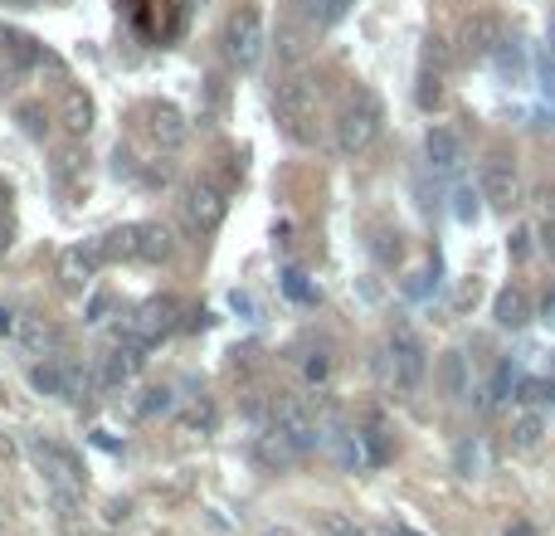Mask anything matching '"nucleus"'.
<instances>
[{
	"label": "nucleus",
	"mask_w": 555,
	"mask_h": 536,
	"mask_svg": "<svg viewBox=\"0 0 555 536\" xmlns=\"http://www.w3.org/2000/svg\"><path fill=\"white\" fill-rule=\"evenodd\" d=\"M380 127H385V103H380V93L375 88H356L351 98H346V108L336 117V152L341 156H361L380 137Z\"/></svg>",
	"instance_id": "nucleus-1"
},
{
	"label": "nucleus",
	"mask_w": 555,
	"mask_h": 536,
	"mask_svg": "<svg viewBox=\"0 0 555 536\" xmlns=\"http://www.w3.org/2000/svg\"><path fill=\"white\" fill-rule=\"evenodd\" d=\"M35 463L44 468L54 498L64 502V507H74V498L83 493V463H78L64 444H54V439H35Z\"/></svg>",
	"instance_id": "nucleus-2"
},
{
	"label": "nucleus",
	"mask_w": 555,
	"mask_h": 536,
	"mask_svg": "<svg viewBox=\"0 0 555 536\" xmlns=\"http://www.w3.org/2000/svg\"><path fill=\"white\" fill-rule=\"evenodd\" d=\"M176 298H151V303H142L132 317H127V342H137V346H151V342H161L171 327H176Z\"/></svg>",
	"instance_id": "nucleus-3"
},
{
	"label": "nucleus",
	"mask_w": 555,
	"mask_h": 536,
	"mask_svg": "<svg viewBox=\"0 0 555 536\" xmlns=\"http://www.w3.org/2000/svg\"><path fill=\"white\" fill-rule=\"evenodd\" d=\"M224 44H229V59H234L239 69H259V59H263V20L254 15V10H239V15L229 20Z\"/></svg>",
	"instance_id": "nucleus-4"
},
{
	"label": "nucleus",
	"mask_w": 555,
	"mask_h": 536,
	"mask_svg": "<svg viewBox=\"0 0 555 536\" xmlns=\"http://www.w3.org/2000/svg\"><path fill=\"white\" fill-rule=\"evenodd\" d=\"M478 191H482V200H487V205L512 210V205H517V166H512L507 156H492V161L482 166Z\"/></svg>",
	"instance_id": "nucleus-5"
},
{
	"label": "nucleus",
	"mask_w": 555,
	"mask_h": 536,
	"mask_svg": "<svg viewBox=\"0 0 555 536\" xmlns=\"http://www.w3.org/2000/svg\"><path fill=\"white\" fill-rule=\"evenodd\" d=\"M190 225L200 234H215L224 225V210H229V200H224V191L215 186V181H195V191H190Z\"/></svg>",
	"instance_id": "nucleus-6"
},
{
	"label": "nucleus",
	"mask_w": 555,
	"mask_h": 536,
	"mask_svg": "<svg viewBox=\"0 0 555 536\" xmlns=\"http://www.w3.org/2000/svg\"><path fill=\"white\" fill-rule=\"evenodd\" d=\"M390 361H395V381L405 385V390H414V385L424 381V346H419V337L414 332H395L390 337Z\"/></svg>",
	"instance_id": "nucleus-7"
},
{
	"label": "nucleus",
	"mask_w": 555,
	"mask_h": 536,
	"mask_svg": "<svg viewBox=\"0 0 555 536\" xmlns=\"http://www.w3.org/2000/svg\"><path fill=\"white\" fill-rule=\"evenodd\" d=\"M273 108H278V117H283L288 127H297L302 117L317 108V88H312V78H288V83H278Z\"/></svg>",
	"instance_id": "nucleus-8"
},
{
	"label": "nucleus",
	"mask_w": 555,
	"mask_h": 536,
	"mask_svg": "<svg viewBox=\"0 0 555 536\" xmlns=\"http://www.w3.org/2000/svg\"><path fill=\"white\" fill-rule=\"evenodd\" d=\"M424 156H429L434 171H458V161H463V137H458L453 127H429Z\"/></svg>",
	"instance_id": "nucleus-9"
},
{
	"label": "nucleus",
	"mask_w": 555,
	"mask_h": 536,
	"mask_svg": "<svg viewBox=\"0 0 555 536\" xmlns=\"http://www.w3.org/2000/svg\"><path fill=\"white\" fill-rule=\"evenodd\" d=\"M497 44H502V25H497L492 15H478V20L463 25V54H468V59H492Z\"/></svg>",
	"instance_id": "nucleus-10"
},
{
	"label": "nucleus",
	"mask_w": 555,
	"mask_h": 536,
	"mask_svg": "<svg viewBox=\"0 0 555 536\" xmlns=\"http://www.w3.org/2000/svg\"><path fill=\"white\" fill-rule=\"evenodd\" d=\"M147 346H137V342H122V346H112L108 351V361H103V385H127L137 371H142V356Z\"/></svg>",
	"instance_id": "nucleus-11"
},
{
	"label": "nucleus",
	"mask_w": 555,
	"mask_h": 536,
	"mask_svg": "<svg viewBox=\"0 0 555 536\" xmlns=\"http://www.w3.org/2000/svg\"><path fill=\"white\" fill-rule=\"evenodd\" d=\"M297 454H302V444L293 439L288 424H273V429L259 439V463H268V468H288Z\"/></svg>",
	"instance_id": "nucleus-12"
},
{
	"label": "nucleus",
	"mask_w": 555,
	"mask_h": 536,
	"mask_svg": "<svg viewBox=\"0 0 555 536\" xmlns=\"http://www.w3.org/2000/svg\"><path fill=\"white\" fill-rule=\"evenodd\" d=\"M492 317H497V327H526L531 322V298L521 293V288H502L497 293V303H492Z\"/></svg>",
	"instance_id": "nucleus-13"
},
{
	"label": "nucleus",
	"mask_w": 555,
	"mask_h": 536,
	"mask_svg": "<svg viewBox=\"0 0 555 536\" xmlns=\"http://www.w3.org/2000/svg\"><path fill=\"white\" fill-rule=\"evenodd\" d=\"M147 117H151V137H156V142H161L166 152H171V147H181V142H185V117L176 113L171 103H156V108H151Z\"/></svg>",
	"instance_id": "nucleus-14"
},
{
	"label": "nucleus",
	"mask_w": 555,
	"mask_h": 536,
	"mask_svg": "<svg viewBox=\"0 0 555 536\" xmlns=\"http://www.w3.org/2000/svg\"><path fill=\"white\" fill-rule=\"evenodd\" d=\"M439 385H444L448 400L468 395V356H463V351H444V356H439Z\"/></svg>",
	"instance_id": "nucleus-15"
},
{
	"label": "nucleus",
	"mask_w": 555,
	"mask_h": 536,
	"mask_svg": "<svg viewBox=\"0 0 555 536\" xmlns=\"http://www.w3.org/2000/svg\"><path fill=\"white\" fill-rule=\"evenodd\" d=\"M171 234L161 230V225H137V254L132 259H147V264H161V259H171Z\"/></svg>",
	"instance_id": "nucleus-16"
},
{
	"label": "nucleus",
	"mask_w": 555,
	"mask_h": 536,
	"mask_svg": "<svg viewBox=\"0 0 555 536\" xmlns=\"http://www.w3.org/2000/svg\"><path fill=\"white\" fill-rule=\"evenodd\" d=\"M93 268H98L93 249H88V244H78V249H69V254L59 259V278H64L69 288H83V283L93 278Z\"/></svg>",
	"instance_id": "nucleus-17"
},
{
	"label": "nucleus",
	"mask_w": 555,
	"mask_h": 536,
	"mask_svg": "<svg viewBox=\"0 0 555 536\" xmlns=\"http://www.w3.org/2000/svg\"><path fill=\"white\" fill-rule=\"evenodd\" d=\"M64 127L74 137H88V127H93V98L88 93H78V88L64 93Z\"/></svg>",
	"instance_id": "nucleus-18"
},
{
	"label": "nucleus",
	"mask_w": 555,
	"mask_h": 536,
	"mask_svg": "<svg viewBox=\"0 0 555 536\" xmlns=\"http://www.w3.org/2000/svg\"><path fill=\"white\" fill-rule=\"evenodd\" d=\"M312 527H317L322 536H370L366 527L356 522V517H346V512H332V507H317V512H312Z\"/></svg>",
	"instance_id": "nucleus-19"
},
{
	"label": "nucleus",
	"mask_w": 555,
	"mask_h": 536,
	"mask_svg": "<svg viewBox=\"0 0 555 536\" xmlns=\"http://www.w3.org/2000/svg\"><path fill=\"white\" fill-rule=\"evenodd\" d=\"M541 434H546V420H541V415H521V420L512 424V444H517V449H536Z\"/></svg>",
	"instance_id": "nucleus-20"
},
{
	"label": "nucleus",
	"mask_w": 555,
	"mask_h": 536,
	"mask_svg": "<svg viewBox=\"0 0 555 536\" xmlns=\"http://www.w3.org/2000/svg\"><path fill=\"white\" fill-rule=\"evenodd\" d=\"M30 381H35V390H44V395H69V381L59 376V366H35Z\"/></svg>",
	"instance_id": "nucleus-21"
},
{
	"label": "nucleus",
	"mask_w": 555,
	"mask_h": 536,
	"mask_svg": "<svg viewBox=\"0 0 555 536\" xmlns=\"http://www.w3.org/2000/svg\"><path fill=\"white\" fill-rule=\"evenodd\" d=\"M20 337L35 346V351H54V346H59V332H54V327H44V322H25V327H20Z\"/></svg>",
	"instance_id": "nucleus-22"
},
{
	"label": "nucleus",
	"mask_w": 555,
	"mask_h": 536,
	"mask_svg": "<svg viewBox=\"0 0 555 536\" xmlns=\"http://www.w3.org/2000/svg\"><path fill=\"white\" fill-rule=\"evenodd\" d=\"M478 200H482V191H468V186H463V191L453 195V215H458L463 225H473V220H478Z\"/></svg>",
	"instance_id": "nucleus-23"
},
{
	"label": "nucleus",
	"mask_w": 555,
	"mask_h": 536,
	"mask_svg": "<svg viewBox=\"0 0 555 536\" xmlns=\"http://www.w3.org/2000/svg\"><path fill=\"white\" fill-rule=\"evenodd\" d=\"M283 293H288V298H297V303H317V293L302 283V273H297V268H288V273H283Z\"/></svg>",
	"instance_id": "nucleus-24"
},
{
	"label": "nucleus",
	"mask_w": 555,
	"mask_h": 536,
	"mask_svg": "<svg viewBox=\"0 0 555 536\" xmlns=\"http://www.w3.org/2000/svg\"><path fill=\"white\" fill-rule=\"evenodd\" d=\"M351 5H356V0H317L312 10H317V20H322V25H336V20H341Z\"/></svg>",
	"instance_id": "nucleus-25"
},
{
	"label": "nucleus",
	"mask_w": 555,
	"mask_h": 536,
	"mask_svg": "<svg viewBox=\"0 0 555 536\" xmlns=\"http://www.w3.org/2000/svg\"><path fill=\"white\" fill-rule=\"evenodd\" d=\"M434 103H439V74L424 69L419 74V108H434Z\"/></svg>",
	"instance_id": "nucleus-26"
},
{
	"label": "nucleus",
	"mask_w": 555,
	"mask_h": 536,
	"mask_svg": "<svg viewBox=\"0 0 555 536\" xmlns=\"http://www.w3.org/2000/svg\"><path fill=\"white\" fill-rule=\"evenodd\" d=\"M458 468H463V473L482 468V444H468V439H463V444H458Z\"/></svg>",
	"instance_id": "nucleus-27"
},
{
	"label": "nucleus",
	"mask_w": 555,
	"mask_h": 536,
	"mask_svg": "<svg viewBox=\"0 0 555 536\" xmlns=\"http://www.w3.org/2000/svg\"><path fill=\"white\" fill-rule=\"evenodd\" d=\"M156 410H171V390H147V400H142V415H156Z\"/></svg>",
	"instance_id": "nucleus-28"
},
{
	"label": "nucleus",
	"mask_w": 555,
	"mask_h": 536,
	"mask_svg": "<svg viewBox=\"0 0 555 536\" xmlns=\"http://www.w3.org/2000/svg\"><path fill=\"white\" fill-rule=\"evenodd\" d=\"M507 249H512V259H517V264H521V259L531 254V230H517V234H512V239H507Z\"/></svg>",
	"instance_id": "nucleus-29"
},
{
	"label": "nucleus",
	"mask_w": 555,
	"mask_h": 536,
	"mask_svg": "<svg viewBox=\"0 0 555 536\" xmlns=\"http://www.w3.org/2000/svg\"><path fill=\"white\" fill-rule=\"evenodd\" d=\"M15 117H20V127H25L30 137H39V132H44V122H39V117H44V113H39V108H20V113H15Z\"/></svg>",
	"instance_id": "nucleus-30"
},
{
	"label": "nucleus",
	"mask_w": 555,
	"mask_h": 536,
	"mask_svg": "<svg viewBox=\"0 0 555 536\" xmlns=\"http://www.w3.org/2000/svg\"><path fill=\"white\" fill-rule=\"evenodd\" d=\"M327 371H332V361H327V356H312V361H307V381H322Z\"/></svg>",
	"instance_id": "nucleus-31"
},
{
	"label": "nucleus",
	"mask_w": 555,
	"mask_h": 536,
	"mask_svg": "<svg viewBox=\"0 0 555 536\" xmlns=\"http://www.w3.org/2000/svg\"><path fill=\"white\" fill-rule=\"evenodd\" d=\"M108 293H98V298H93V303H88V322H103V312H108Z\"/></svg>",
	"instance_id": "nucleus-32"
},
{
	"label": "nucleus",
	"mask_w": 555,
	"mask_h": 536,
	"mask_svg": "<svg viewBox=\"0 0 555 536\" xmlns=\"http://www.w3.org/2000/svg\"><path fill=\"white\" fill-rule=\"evenodd\" d=\"M10 244H15V230H10V220H5V215H0V254H5V249H10Z\"/></svg>",
	"instance_id": "nucleus-33"
},
{
	"label": "nucleus",
	"mask_w": 555,
	"mask_h": 536,
	"mask_svg": "<svg viewBox=\"0 0 555 536\" xmlns=\"http://www.w3.org/2000/svg\"><path fill=\"white\" fill-rule=\"evenodd\" d=\"M502 536H536V532H531L526 522H517V527H507V532H502Z\"/></svg>",
	"instance_id": "nucleus-34"
},
{
	"label": "nucleus",
	"mask_w": 555,
	"mask_h": 536,
	"mask_svg": "<svg viewBox=\"0 0 555 536\" xmlns=\"http://www.w3.org/2000/svg\"><path fill=\"white\" fill-rule=\"evenodd\" d=\"M0 332H15V317H10V312H0Z\"/></svg>",
	"instance_id": "nucleus-35"
},
{
	"label": "nucleus",
	"mask_w": 555,
	"mask_h": 536,
	"mask_svg": "<svg viewBox=\"0 0 555 536\" xmlns=\"http://www.w3.org/2000/svg\"><path fill=\"white\" fill-rule=\"evenodd\" d=\"M5 205H10V186L0 181V215H5Z\"/></svg>",
	"instance_id": "nucleus-36"
},
{
	"label": "nucleus",
	"mask_w": 555,
	"mask_h": 536,
	"mask_svg": "<svg viewBox=\"0 0 555 536\" xmlns=\"http://www.w3.org/2000/svg\"><path fill=\"white\" fill-rule=\"evenodd\" d=\"M541 312H546V322H555V293L546 298V307H541Z\"/></svg>",
	"instance_id": "nucleus-37"
},
{
	"label": "nucleus",
	"mask_w": 555,
	"mask_h": 536,
	"mask_svg": "<svg viewBox=\"0 0 555 536\" xmlns=\"http://www.w3.org/2000/svg\"><path fill=\"white\" fill-rule=\"evenodd\" d=\"M390 536H419V532H414V527H395V532H390Z\"/></svg>",
	"instance_id": "nucleus-38"
},
{
	"label": "nucleus",
	"mask_w": 555,
	"mask_h": 536,
	"mask_svg": "<svg viewBox=\"0 0 555 536\" xmlns=\"http://www.w3.org/2000/svg\"><path fill=\"white\" fill-rule=\"evenodd\" d=\"M5 5H35V0H5Z\"/></svg>",
	"instance_id": "nucleus-39"
},
{
	"label": "nucleus",
	"mask_w": 555,
	"mask_h": 536,
	"mask_svg": "<svg viewBox=\"0 0 555 536\" xmlns=\"http://www.w3.org/2000/svg\"><path fill=\"white\" fill-rule=\"evenodd\" d=\"M551 39H555V15H551Z\"/></svg>",
	"instance_id": "nucleus-40"
}]
</instances>
